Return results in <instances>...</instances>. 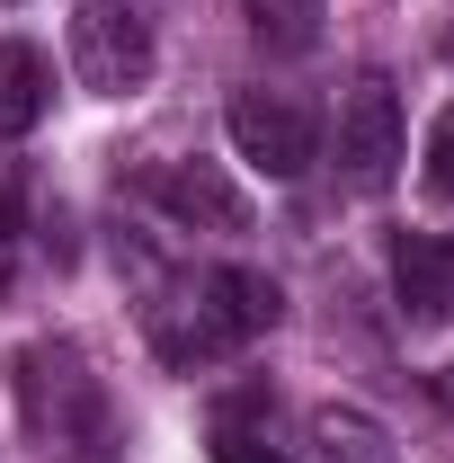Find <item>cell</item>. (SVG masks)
Listing matches in <instances>:
<instances>
[{"label":"cell","instance_id":"cell-1","mask_svg":"<svg viewBox=\"0 0 454 463\" xmlns=\"http://www.w3.org/2000/svg\"><path fill=\"white\" fill-rule=\"evenodd\" d=\"M71 71H80L99 99H125V90H143V80H152V27H143L134 9H108V0H90V9L71 18Z\"/></svg>","mask_w":454,"mask_h":463},{"label":"cell","instance_id":"cell-2","mask_svg":"<svg viewBox=\"0 0 454 463\" xmlns=\"http://www.w3.org/2000/svg\"><path fill=\"white\" fill-rule=\"evenodd\" d=\"M223 125H232V152H241L250 170H268V178H303L312 152H321L312 116L294 108V99H277V90H241L223 108Z\"/></svg>","mask_w":454,"mask_h":463},{"label":"cell","instance_id":"cell-3","mask_svg":"<svg viewBox=\"0 0 454 463\" xmlns=\"http://www.w3.org/2000/svg\"><path fill=\"white\" fill-rule=\"evenodd\" d=\"M339 161L356 187H383L401 161V99L383 90V80H356L347 90V108H339Z\"/></svg>","mask_w":454,"mask_h":463},{"label":"cell","instance_id":"cell-4","mask_svg":"<svg viewBox=\"0 0 454 463\" xmlns=\"http://www.w3.org/2000/svg\"><path fill=\"white\" fill-rule=\"evenodd\" d=\"M152 196L170 205L178 223H205V232H250V196L232 187L214 161H170V170L152 178Z\"/></svg>","mask_w":454,"mask_h":463},{"label":"cell","instance_id":"cell-5","mask_svg":"<svg viewBox=\"0 0 454 463\" xmlns=\"http://www.w3.org/2000/svg\"><path fill=\"white\" fill-rule=\"evenodd\" d=\"M393 277H401V312H410V321H446V312H454V241H437V232H401Z\"/></svg>","mask_w":454,"mask_h":463},{"label":"cell","instance_id":"cell-6","mask_svg":"<svg viewBox=\"0 0 454 463\" xmlns=\"http://www.w3.org/2000/svg\"><path fill=\"white\" fill-rule=\"evenodd\" d=\"M285 294L277 277H259V268H214L205 277V321L223 330V339H259V330H277Z\"/></svg>","mask_w":454,"mask_h":463},{"label":"cell","instance_id":"cell-7","mask_svg":"<svg viewBox=\"0 0 454 463\" xmlns=\"http://www.w3.org/2000/svg\"><path fill=\"white\" fill-rule=\"evenodd\" d=\"M36 116H45V54L0 45V134H36Z\"/></svg>","mask_w":454,"mask_h":463},{"label":"cell","instance_id":"cell-8","mask_svg":"<svg viewBox=\"0 0 454 463\" xmlns=\"http://www.w3.org/2000/svg\"><path fill=\"white\" fill-rule=\"evenodd\" d=\"M312 437H321V463H401L393 437H383L365 410H321V419H312Z\"/></svg>","mask_w":454,"mask_h":463},{"label":"cell","instance_id":"cell-9","mask_svg":"<svg viewBox=\"0 0 454 463\" xmlns=\"http://www.w3.org/2000/svg\"><path fill=\"white\" fill-rule=\"evenodd\" d=\"M250 27L277 45V54H303L321 36V0H250Z\"/></svg>","mask_w":454,"mask_h":463},{"label":"cell","instance_id":"cell-10","mask_svg":"<svg viewBox=\"0 0 454 463\" xmlns=\"http://www.w3.org/2000/svg\"><path fill=\"white\" fill-rule=\"evenodd\" d=\"M428 187H437V196H454V108L428 125Z\"/></svg>","mask_w":454,"mask_h":463},{"label":"cell","instance_id":"cell-11","mask_svg":"<svg viewBox=\"0 0 454 463\" xmlns=\"http://www.w3.org/2000/svg\"><path fill=\"white\" fill-rule=\"evenodd\" d=\"M214 463H285V455H268L259 437H241V428H223V437H214Z\"/></svg>","mask_w":454,"mask_h":463},{"label":"cell","instance_id":"cell-12","mask_svg":"<svg viewBox=\"0 0 454 463\" xmlns=\"http://www.w3.org/2000/svg\"><path fill=\"white\" fill-rule=\"evenodd\" d=\"M428 392H437V410L454 419V365H446V374H428Z\"/></svg>","mask_w":454,"mask_h":463},{"label":"cell","instance_id":"cell-13","mask_svg":"<svg viewBox=\"0 0 454 463\" xmlns=\"http://www.w3.org/2000/svg\"><path fill=\"white\" fill-rule=\"evenodd\" d=\"M0 286H9V223H0Z\"/></svg>","mask_w":454,"mask_h":463},{"label":"cell","instance_id":"cell-14","mask_svg":"<svg viewBox=\"0 0 454 463\" xmlns=\"http://www.w3.org/2000/svg\"><path fill=\"white\" fill-rule=\"evenodd\" d=\"M446 54H454V36H446Z\"/></svg>","mask_w":454,"mask_h":463}]
</instances>
